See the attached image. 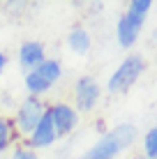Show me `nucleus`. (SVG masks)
Listing matches in <instances>:
<instances>
[{"mask_svg":"<svg viewBox=\"0 0 157 159\" xmlns=\"http://www.w3.org/2000/svg\"><path fill=\"white\" fill-rule=\"evenodd\" d=\"M136 141V127L129 122H120L113 129L104 131L88 150L76 159H116Z\"/></svg>","mask_w":157,"mask_h":159,"instance_id":"1","label":"nucleus"},{"mask_svg":"<svg viewBox=\"0 0 157 159\" xmlns=\"http://www.w3.org/2000/svg\"><path fill=\"white\" fill-rule=\"evenodd\" d=\"M65 69H62V62L58 58H46L39 67H35L32 72H25L23 74V85H25V92L30 97H44L46 92L53 90V85L62 79Z\"/></svg>","mask_w":157,"mask_h":159,"instance_id":"2","label":"nucleus"},{"mask_svg":"<svg viewBox=\"0 0 157 159\" xmlns=\"http://www.w3.org/2000/svg\"><path fill=\"white\" fill-rule=\"evenodd\" d=\"M145 72V58L141 53H129V56L113 69V74L106 81V90L111 95H125Z\"/></svg>","mask_w":157,"mask_h":159,"instance_id":"3","label":"nucleus"},{"mask_svg":"<svg viewBox=\"0 0 157 159\" xmlns=\"http://www.w3.org/2000/svg\"><path fill=\"white\" fill-rule=\"evenodd\" d=\"M46 106L48 104L44 99H39V97H30L25 95L23 99L19 102V106H16L14 116H12V122H14V129L16 134H19V139H28L30 131L37 127V122L42 120V116L46 113Z\"/></svg>","mask_w":157,"mask_h":159,"instance_id":"4","label":"nucleus"},{"mask_svg":"<svg viewBox=\"0 0 157 159\" xmlns=\"http://www.w3.org/2000/svg\"><path fill=\"white\" fill-rule=\"evenodd\" d=\"M48 116H51V122H53V127H56L58 139L69 136L81 122V113L74 108V104H69V102L48 104Z\"/></svg>","mask_w":157,"mask_h":159,"instance_id":"5","label":"nucleus"},{"mask_svg":"<svg viewBox=\"0 0 157 159\" xmlns=\"http://www.w3.org/2000/svg\"><path fill=\"white\" fill-rule=\"evenodd\" d=\"M99 97H102V88L95 81V76L90 74L79 76L74 83V108L79 113H88L99 104Z\"/></svg>","mask_w":157,"mask_h":159,"instance_id":"6","label":"nucleus"},{"mask_svg":"<svg viewBox=\"0 0 157 159\" xmlns=\"http://www.w3.org/2000/svg\"><path fill=\"white\" fill-rule=\"evenodd\" d=\"M46 58H48L46 56V46L39 39H25V42L19 44V48H16V62H19V67L23 69V74L32 72L35 67H39Z\"/></svg>","mask_w":157,"mask_h":159,"instance_id":"7","label":"nucleus"},{"mask_svg":"<svg viewBox=\"0 0 157 159\" xmlns=\"http://www.w3.org/2000/svg\"><path fill=\"white\" fill-rule=\"evenodd\" d=\"M56 141H58V134H56V127H53V122H51L48 106H46V113L42 116V120L37 122V127L30 131V136L23 141V143L30 145L32 150H46V148H51Z\"/></svg>","mask_w":157,"mask_h":159,"instance_id":"8","label":"nucleus"},{"mask_svg":"<svg viewBox=\"0 0 157 159\" xmlns=\"http://www.w3.org/2000/svg\"><path fill=\"white\" fill-rule=\"evenodd\" d=\"M141 28H143L141 19H134V16H129L127 12L120 14V19H118V23H116V39H118V44H120L122 48H132L134 44H136L139 35H141Z\"/></svg>","mask_w":157,"mask_h":159,"instance_id":"9","label":"nucleus"},{"mask_svg":"<svg viewBox=\"0 0 157 159\" xmlns=\"http://www.w3.org/2000/svg\"><path fill=\"white\" fill-rule=\"evenodd\" d=\"M65 42H67V48L76 56H85L93 48V37H90L88 28H83V25H72Z\"/></svg>","mask_w":157,"mask_h":159,"instance_id":"10","label":"nucleus"},{"mask_svg":"<svg viewBox=\"0 0 157 159\" xmlns=\"http://www.w3.org/2000/svg\"><path fill=\"white\" fill-rule=\"evenodd\" d=\"M19 141L21 139H19V134H16V129H14L12 118L0 116V155L9 152L16 143H19Z\"/></svg>","mask_w":157,"mask_h":159,"instance_id":"11","label":"nucleus"},{"mask_svg":"<svg viewBox=\"0 0 157 159\" xmlns=\"http://www.w3.org/2000/svg\"><path fill=\"white\" fill-rule=\"evenodd\" d=\"M150 9H153V0H129V5H127V14L134 16V19H141V21H145Z\"/></svg>","mask_w":157,"mask_h":159,"instance_id":"12","label":"nucleus"},{"mask_svg":"<svg viewBox=\"0 0 157 159\" xmlns=\"http://www.w3.org/2000/svg\"><path fill=\"white\" fill-rule=\"evenodd\" d=\"M143 157L145 159H157V125L150 127L143 134Z\"/></svg>","mask_w":157,"mask_h":159,"instance_id":"13","label":"nucleus"},{"mask_svg":"<svg viewBox=\"0 0 157 159\" xmlns=\"http://www.w3.org/2000/svg\"><path fill=\"white\" fill-rule=\"evenodd\" d=\"M9 159H39L37 150H32L30 145H25L23 141H19L12 150H9Z\"/></svg>","mask_w":157,"mask_h":159,"instance_id":"14","label":"nucleus"},{"mask_svg":"<svg viewBox=\"0 0 157 159\" xmlns=\"http://www.w3.org/2000/svg\"><path fill=\"white\" fill-rule=\"evenodd\" d=\"M7 62H9V56L2 51V48H0V74H2L5 69H7Z\"/></svg>","mask_w":157,"mask_h":159,"instance_id":"15","label":"nucleus"},{"mask_svg":"<svg viewBox=\"0 0 157 159\" xmlns=\"http://www.w3.org/2000/svg\"><path fill=\"white\" fill-rule=\"evenodd\" d=\"M153 42H155V44H157V30H155V35H153Z\"/></svg>","mask_w":157,"mask_h":159,"instance_id":"16","label":"nucleus"},{"mask_svg":"<svg viewBox=\"0 0 157 159\" xmlns=\"http://www.w3.org/2000/svg\"><path fill=\"white\" fill-rule=\"evenodd\" d=\"M0 104H2V92H0Z\"/></svg>","mask_w":157,"mask_h":159,"instance_id":"17","label":"nucleus"}]
</instances>
